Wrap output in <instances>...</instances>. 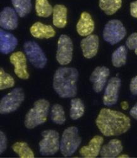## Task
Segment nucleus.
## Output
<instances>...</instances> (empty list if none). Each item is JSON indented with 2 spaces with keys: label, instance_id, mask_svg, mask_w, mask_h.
<instances>
[{
  "label": "nucleus",
  "instance_id": "obj_1",
  "mask_svg": "<svg viewBox=\"0 0 137 158\" xmlns=\"http://www.w3.org/2000/svg\"><path fill=\"white\" fill-rule=\"evenodd\" d=\"M97 127L106 137L120 135L131 127L130 118L121 112L103 108L95 120Z\"/></svg>",
  "mask_w": 137,
  "mask_h": 158
},
{
  "label": "nucleus",
  "instance_id": "obj_2",
  "mask_svg": "<svg viewBox=\"0 0 137 158\" xmlns=\"http://www.w3.org/2000/svg\"><path fill=\"white\" fill-rule=\"evenodd\" d=\"M78 72L72 67H60L54 73L53 88L62 98H70L77 94Z\"/></svg>",
  "mask_w": 137,
  "mask_h": 158
},
{
  "label": "nucleus",
  "instance_id": "obj_3",
  "mask_svg": "<svg viewBox=\"0 0 137 158\" xmlns=\"http://www.w3.org/2000/svg\"><path fill=\"white\" fill-rule=\"evenodd\" d=\"M49 110V102L46 99L36 101L33 107L27 113L25 118V125L29 128H34L45 123Z\"/></svg>",
  "mask_w": 137,
  "mask_h": 158
},
{
  "label": "nucleus",
  "instance_id": "obj_4",
  "mask_svg": "<svg viewBox=\"0 0 137 158\" xmlns=\"http://www.w3.org/2000/svg\"><path fill=\"white\" fill-rule=\"evenodd\" d=\"M81 139L78 134V129L75 127L66 128L62 134L60 142V151L61 154L68 157L73 155L78 148Z\"/></svg>",
  "mask_w": 137,
  "mask_h": 158
},
{
  "label": "nucleus",
  "instance_id": "obj_5",
  "mask_svg": "<svg viewBox=\"0 0 137 158\" xmlns=\"http://www.w3.org/2000/svg\"><path fill=\"white\" fill-rule=\"evenodd\" d=\"M43 140L39 142V152L42 156H52L60 149V135L58 131L48 130L43 131Z\"/></svg>",
  "mask_w": 137,
  "mask_h": 158
},
{
  "label": "nucleus",
  "instance_id": "obj_6",
  "mask_svg": "<svg viewBox=\"0 0 137 158\" xmlns=\"http://www.w3.org/2000/svg\"><path fill=\"white\" fill-rule=\"evenodd\" d=\"M127 31L122 22L118 20H111L105 25L103 31L104 41L111 45L116 44L125 38Z\"/></svg>",
  "mask_w": 137,
  "mask_h": 158
},
{
  "label": "nucleus",
  "instance_id": "obj_7",
  "mask_svg": "<svg viewBox=\"0 0 137 158\" xmlns=\"http://www.w3.org/2000/svg\"><path fill=\"white\" fill-rule=\"evenodd\" d=\"M25 94L22 88L17 87L5 96L0 102V113L7 114L16 111L24 101Z\"/></svg>",
  "mask_w": 137,
  "mask_h": 158
},
{
  "label": "nucleus",
  "instance_id": "obj_8",
  "mask_svg": "<svg viewBox=\"0 0 137 158\" xmlns=\"http://www.w3.org/2000/svg\"><path fill=\"white\" fill-rule=\"evenodd\" d=\"M25 53L31 63L37 69H43L47 63V58L39 44L34 41H27L23 44Z\"/></svg>",
  "mask_w": 137,
  "mask_h": 158
},
{
  "label": "nucleus",
  "instance_id": "obj_9",
  "mask_svg": "<svg viewBox=\"0 0 137 158\" xmlns=\"http://www.w3.org/2000/svg\"><path fill=\"white\" fill-rule=\"evenodd\" d=\"M73 43L66 35H61L58 42L56 60L61 65L69 64L73 57Z\"/></svg>",
  "mask_w": 137,
  "mask_h": 158
},
{
  "label": "nucleus",
  "instance_id": "obj_10",
  "mask_svg": "<svg viewBox=\"0 0 137 158\" xmlns=\"http://www.w3.org/2000/svg\"><path fill=\"white\" fill-rule=\"evenodd\" d=\"M121 84V79L118 77L109 79L103 96V103L106 106H111L117 103Z\"/></svg>",
  "mask_w": 137,
  "mask_h": 158
},
{
  "label": "nucleus",
  "instance_id": "obj_11",
  "mask_svg": "<svg viewBox=\"0 0 137 158\" xmlns=\"http://www.w3.org/2000/svg\"><path fill=\"white\" fill-rule=\"evenodd\" d=\"M10 61L14 66V72L18 77L23 80L29 78V74L27 70V58L22 51L13 52L10 57Z\"/></svg>",
  "mask_w": 137,
  "mask_h": 158
},
{
  "label": "nucleus",
  "instance_id": "obj_12",
  "mask_svg": "<svg viewBox=\"0 0 137 158\" xmlns=\"http://www.w3.org/2000/svg\"><path fill=\"white\" fill-rule=\"evenodd\" d=\"M109 73V69L106 67H98L94 69L90 77V81L93 84V89L95 93H101L103 90Z\"/></svg>",
  "mask_w": 137,
  "mask_h": 158
},
{
  "label": "nucleus",
  "instance_id": "obj_13",
  "mask_svg": "<svg viewBox=\"0 0 137 158\" xmlns=\"http://www.w3.org/2000/svg\"><path fill=\"white\" fill-rule=\"evenodd\" d=\"M99 37L97 35H89L81 41L80 46L83 55L90 59L97 55L99 49Z\"/></svg>",
  "mask_w": 137,
  "mask_h": 158
},
{
  "label": "nucleus",
  "instance_id": "obj_14",
  "mask_svg": "<svg viewBox=\"0 0 137 158\" xmlns=\"http://www.w3.org/2000/svg\"><path fill=\"white\" fill-rule=\"evenodd\" d=\"M17 13L10 7H5L0 14V26L6 30H14L18 26Z\"/></svg>",
  "mask_w": 137,
  "mask_h": 158
},
{
  "label": "nucleus",
  "instance_id": "obj_15",
  "mask_svg": "<svg viewBox=\"0 0 137 158\" xmlns=\"http://www.w3.org/2000/svg\"><path fill=\"white\" fill-rule=\"evenodd\" d=\"M103 142L102 137L99 135L93 137L89 142L88 146L82 147L80 149V154L85 158L96 157L101 152Z\"/></svg>",
  "mask_w": 137,
  "mask_h": 158
},
{
  "label": "nucleus",
  "instance_id": "obj_16",
  "mask_svg": "<svg viewBox=\"0 0 137 158\" xmlns=\"http://www.w3.org/2000/svg\"><path fill=\"white\" fill-rule=\"evenodd\" d=\"M94 30V22L89 13H81L80 18L77 24V31L81 36H88Z\"/></svg>",
  "mask_w": 137,
  "mask_h": 158
},
{
  "label": "nucleus",
  "instance_id": "obj_17",
  "mask_svg": "<svg viewBox=\"0 0 137 158\" xmlns=\"http://www.w3.org/2000/svg\"><path fill=\"white\" fill-rule=\"evenodd\" d=\"M18 44L17 39L13 34L0 30V51L6 55L14 50Z\"/></svg>",
  "mask_w": 137,
  "mask_h": 158
},
{
  "label": "nucleus",
  "instance_id": "obj_18",
  "mask_svg": "<svg viewBox=\"0 0 137 158\" xmlns=\"http://www.w3.org/2000/svg\"><path fill=\"white\" fill-rule=\"evenodd\" d=\"M32 35L37 39H49L56 35V32L51 25L37 22L34 23L30 29Z\"/></svg>",
  "mask_w": 137,
  "mask_h": 158
},
{
  "label": "nucleus",
  "instance_id": "obj_19",
  "mask_svg": "<svg viewBox=\"0 0 137 158\" xmlns=\"http://www.w3.org/2000/svg\"><path fill=\"white\" fill-rule=\"evenodd\" d=\"M122 151L121 142L112 139L101 148L100 154L103 158H113L118 156Z\"/></svg>",
  "mask_w": 137,
  "mask_h": 158
},
{
  "label": "nucleus",
  "instance_id": "obj_20",
  "mask_svg": "<svg viewBox=\"0 0 137 158\" xmlns=\"http://www.w3.org/2000/svg\"><path fill=\"white\" fill-rule=\"evenodd\" d=\"M52 23L58 28H64L67 23V8L63 5H56L53 8Z\"/></svg>",
  "mask_w": 137,
  "mask_h": 158
},
{
  "label": "nucleus",
  "instance_id": "obj_21",
  "mask_svg": "<svg viewBox=\"0 0 137 158\" xmlns=\"http://www.w3.org/2000/svg\"><path fill=\"white\" fill-rule=\"evenodd\" d=\"M100 8L108 15H112L121 7V0H99Z\"/></svg>",
  "mask_w": 137,
  "mask_h": 158
},
{
  "label": "nucleus",
  "instance_id": "obj_22",
  "mask_svg": "<svg viewBox=\"0 0 137 158\" xmlns=\"http://www.w3.org/2000/svg\"><path fill=\"white\" fill-rule=\"evenodd\" d=\"M127 49L125 46L118 47L112 55V63L114 67L119 68L126 64Z\"/></svg>",
  "mask_w": 137,
  "mask_h": 158
},
{
  "label": "nucleus",
  "instance_id": "obj_23",
  "mask_svg": "<svg viewBox=\"0 0 137 158\" xmlns=\"http://www.w3.org/2000/svg\"><path fill=\"white\" fill-rule=\"evenodd\" d=\"M11 3L17 14L20 17H24L31 11V0H11Z\"/></svg>",
  "mask_w": 137,
  "mask_h": 158
},
{
  "label": "nucleus",
  "instance_id": "obj_24",
  "mask_svg": "<svg viewBox=\"0 0 137 158\" xmlns=\"http://www.w3.org/2000/svg\"><path fill=\"white\" fill-rule=\"evenodd\" d=\"M35 11L40 17H48L53 12V8L48 0H35Z\"/></svg>",
  "mask_w": 137,
  "mask_h": 158
},
{
  "label": "nucleus",
  "instance_id": "obj_25",
  "mask_svg": "<svg viewBox=\"0 0 137 158\" xmlns=\"http://www.w3.org/2000/svg\"><path fill=\"white\" fill-rule=\"evenodd\" d=\"M70 118L73 120L79 119L83 116L85 111V106L83 102L78 98L73 99L70 102Z\"/></svg>",
  "mask_w": 137,
  "mask_h": 158
},
{
  "label": "nucleus",
  "instance_id": "obj_26",
  "mask_svg": "<svg viewBox=\"0 0 137 158\" xmlns=\"http://www.w3.org/2000/svg\"><path fill=\"white\" fill-rule=\"evenodd\" d=\"M12 149L21 158H34V154L26 142H18L12 146Z\"/></svg>",
  "mask_w": 137,
  "mask_h": 158
},
{
  "label": "nucleus",
  "instance_id": "obj_27",
  "mask_svg": "<svg viewBox=\"0 0 137 158\" xmlns=\"http://www.w3.org/2000/svg\"><path fill=\"white\" fill-rule=\"evenodd\" d=\"M52 122L58 125H62L66 121L64 111L60 104H56L52 106L51 111Z\"/></svg>",
  "mask_w": 137,
  "mask_h": 158
},
{
  "label": "nucleus",
  "instance_id": "obj_28",
  "mask_svg": "<svg viewBox=\"0 0 137 158\" xmlns=\"http://www.w3.org/2000/svg\"><path fill=\"white\" fill-rule=\"evenodd\" d=\"M15 85L13 78L8 73H6L2 68L0 69V89L3 90L12 87Z\"/></svg>",
  "mask_w": 137,
  "mask_h": 158
},
{
  "label": "nucleus",
  "instance_id": "obj_29",
  "mask_svg": "<svg viewBox=\"0 0 137 158\" xmlns=\"http://www.w3.org/2000/svg\"><path fill=\"white\" fill-rule=\"evenodd\" d=\"M126 46L130 50H135V53L137 55V32L131 34L127 39Z\"/></svg>",
  "mask_w": 137,
  "mask_h": 158
},
{
  "label": "nucleus",
  "instance_id": "obj_30",
  "mask_svg": "<svg viewBox=\"0 0 137 158\" xmlns=\"http://www.w3.org/2000/svg\"><path fill=\"white\" fill-rule=\"evenodd\" d=\"M7 147V139L2 131H0V154H2Z\"/></svg>",
  "mask_w": 137,
  "mask_h": 158
},
{
  "label": "nucleus",
  "instance_id": "obj_31",
  "mask_svg": "<svg viewBox=\"0 0 137 158\" xmlns=\"http://www.w3.org/2000/svg\"><path fill=\"white\" fill-rule=\"evenodd\" d=\"M130 89L133 95H137V75L132 78L130 85Z\"/></svg>",
  "mask_w": 137,
  "mask_h": 158
},
{
  "label": "nucleus",
  "instance_id": "obj_32",
  "mask_svg": "<svg viewBox=\"0 0 137 158\" xmlns=\"http://www.w3.org/2000/svg\"><path fill=\"white\" fill-rule=\"evenodd\" d=\"M130 14L133 17L137 19V1L133 2L131 3Z\"/></svg>",
  "mask_w": 137,
  "mask_h": 158
},
{
  "label": "nucleus",
  "instance_id": "obj_33",
  "mask_svg": "<svg viewBox=\"0 0 137 158\" xmlns=\"http://www.w3.org/2000/svg\"><path fill=\"white\" fill-rule=\"evenodd\" d=\"M130 114L134 119L137 120V102L134 105L133 107L131 109L130 111Z\"/></svg>",
  "mask_w": 137,
  "mask_h": 158
},
{
  "label": "nucleus",
  "instance_id": "obj_34",
  "mask_svg": "<svg viewBox=\"0 0 137 158\" xmlns=\"http://www.w3.org/2000/svg\"><path fill=\"white\" fill-rule=\"evenodd\" d=\"M121 107L122 108V110H127L128 108V104L127 102L126 101H123L121 102Z\"/></svg>",
  "mask_w": 137,
  "mask_h": 158
},
{
  "label": "nucleus",
  "instance_id": "obj_35",
  "mask_svg": "<svg viewBox=\"0 0 137 158\" xmlns=\"http://www.w3.org/2000/svg\"><path fill=\"white\" fill-rule=\"evenodd\" d=\"M118 157H119V158H124V157L128 158V157H129L128 155H127V154H121V155H119Z\"/></svg>",
  "mask_w": 137,
  "mask_h": 158
}]
</instances>
